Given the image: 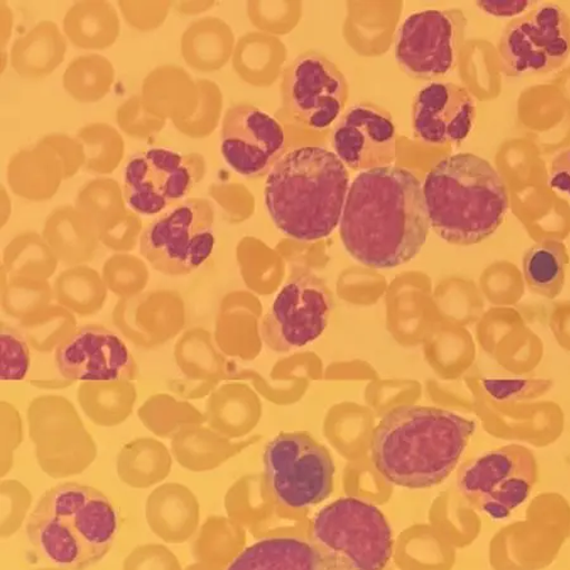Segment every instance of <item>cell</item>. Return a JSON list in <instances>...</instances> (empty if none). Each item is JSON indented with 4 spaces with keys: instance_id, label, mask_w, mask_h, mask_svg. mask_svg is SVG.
I'll return each mask as SVG.
<instances>
[{
    "instance_id": "obj_27",
    "label": "cell",
    "mask_w": 570,
    "mask_h": 570,
    "mask_svg": "<svg viewBox=\"0 0 570 570\" xmlns=\"http://www.w3.org/2000/svg\"><path fill=\"white\" fill-rule=\"evenodd\" d=\"M116 79L114 63L104 55L88 53L70 61L62 87L77 102L91 105L107 97Z\"/></svg>"
},
{
    "instance_id": "obj_37",
    "label": "cell",
    "mask_w": 570,
    "mask_h": 570,
    "mask_svg": "<svg viewBox=\"0 0 570 570\" xmlns=\"http://www.w3.org/2000/svg\"><path fill=\"white\" fill-rule=\"evenodd\" d=\"M122 570H183L173 551L160 544L135 548L125 559Z\"/></svg>"
},
{
    "instance_id": "obj_30",
    "label": "cell",
    "mask_w": 570,
    "mask_h": 570,
    "mask_svg": "<svg viewBox=\"0 0 570 570\" xmlns=\"http://www.w3.org/2000/svg\"><path fill=\"white\" fill-rule=\"evenodd\" d=\"M77 208L102 229L116 223L128 209L124 188L112 178H97L85 184L78 193Z\"/></svg>"
},
{
    "instance_id": "obj_36",
    "label": "cell",
    "mask_w": 570,
    "mask_h": 570,
    "mask_svg": "<svg viewBox=\"0 0 570 570\" xmlns=\"http://www.w3.org/2000/svg\"><path fill=\"white\" fill-rule=\"evenodd\" d=\"M483 387L499 402L527 401L538 397L550 389L544 380H485Z\"/></svg>"
},
{
    "instance_id": "obj_1",
    "label": "cell",
    "mask_w": 570,
    "mask_h": 570,
    "mask_svg": "<svg viewBox=\"0 0 570 570\" xmlns=\"http://www.w3.org/2000/svg\"><path fill=\"white\" fill-rule=\"evenodd\" d=\"M430 228L424 186L407 169L366 170L351 184L340 237L366 268L394 269L415 259Z\"/></svg>"
},
{
    "instance_id": "obj_43",
    "label": "cell",
    "mask_w": 570,
    "mask_h": 570,
    "mask_svg": "<svg viewBox=\"0 0 570 570\" xmlns=\"http://www.w3.org/2000/svg\"><path fill=\"white\" fill-rule=\"evenodd\" d=\"M13 27V14L6 3H2V48H6Z\"/></svg>"
},
{
    "instance_id": "obj_39",
    "label": "cell",
    "mask_w": 570,
    "mask_h": 570,
    "mask_svg": "<svg viewBox=\"0 0 570 570\" xmlns=\"http://www.w3.org/2000/svg\"><path fill=\"white\" fill-rule=\"evenodd\" d=\"M31 500L24 495H14L4 492L2 502V538L8 539L16 534L23 525Z\"/></svg>"
},
{
    "instance_id": "obj_44",
    "label": "cell",
    "mask_w": 570,
    "mask_h": 570,
    "mask_svg": "<svg viewBox=\"0 0 570 570\" xmlns=\"http://www.w3.org/2000/svg\"><path fill=\"white\" fill-rule=\"evenodd\" d=\"M186 570H215L205 563H195L186 568Z\"/></svg>"
},
{
    "instance_id": "obj_29",
    "label": "cell",
    "mask_w": 570,
    "mask_h": 570,
    "mask_svg": "<svg viewBox=\"0 0 570 570\" xmlns=\"http://www.w3.org/2000/svg\"><path fill=\"white\" fill-rule=\"evenodd\" d=\"M77 139L85 147V170L96 176H109L125 158V140L114 126L104 122L81 127Z\"/></svg>"
},
{
    "instance_id": "obj_4",
    "label": "cell",
    "mask_w": 570,
    "mask_h": 570,
    "mask_svg": "<svg viewBox=\"0 0 570 570\" xmlns=\"http://www.w3.org/2000/svg\"><path fill=\"white\" fill-rule=\"evenodd\" d=\"M118 529V512L107 495L72 482L46 491L26 525L32 547L53 566L69 570L102 562Z\"/></svg>"
},
{
    "instance_id": "obj_15",
    "label": "cell",
    "mask_w": 570,
    "mask_h": 570,
    "mask_svg": "<svg viewBox=\"0 0 570 570\" xmlns=\"http://www.w3.org/2000/svg\"><path fill=\"white\" fill-rule=\"evenodd\" d=\"M282 125L250 105L229 107L220 128V153L228 167L246 178L271 171L284 155Z\"/></svg>"
},
{
    "instance_id": "obj_20",
    "label": "cell",
    "mask_w": 570,
    "mask_h": 570,
    "mask_svg": "<svg viewBox=\"0 0 570 570\" xmlns=\"http://www.w3.org/2000/svg\"><path fill=\"white\" fill-rule=\"evenodd\" d=\"M144 106L165 121H187L199 105V88L190 73L173 63L155 68L142 82Z\"/></svg>"
},
{
    "instance_id": "obj_7",
    "label": "cell",
    "mask_w": 570,
    "mask_h": 570,
    "mask_svg": "<svg viewBox=\"0 0 570 570\" xmlns=\"http://www.w3.org/2000/svg\"><path fill=\"white\" fill-rule=\"evenodd\" d=\"M215 216L214 205L208 199H184L144 229L141 255L156 272L168 277L196 272L214 253Z\"/></svg>"
},
{
    "instance_id": "obj_40",
    "label": "cell",
    "mask_w": 570,
    "mask_h": 570,
    "mask_svg": "<svg viewBox=\"0 0 570 570\" xmlns=\"http://www.w3.org/2000/svg\"><path fill=\"white\" fill-rule=\"evenodd\" d=\"M537 3L530 2V0H481V2H476V7L487 14L509 18L525 13Z\"/></svg>"
},
{
    "instance_id": "obj_41",
    "label": "cell",
    "mask_w": 570,
    "mask_h": 570,
    "mask_svg": "<svg viewBox=\"0 0 570 570\" xmlns=\"http://www.w3.org/2000/svg\"><path fill=\"white\" fill-rule=\"evenodd\" d=\"M548 186L570 197V149L560 153L551 164Z\"/></svg>"
},
{
    "instance_id": "obj_38",
    "label": "cell",
    "mask_w": 570,
    "mask_h": 570,
    "mask_svg": "<svg viewBox=\"0 0 570 570\" xmlns=\"http://www.w3.org/2000/svg\"><path fill=\"white\" fill-rule=\"evenodd\" d=\"M41 141L50 145L58 153L63 168H66L67 179L76 177L78 171L85 168V147H82L77 137H71L67 134H51L43 136Z\"/></svg>"
},
{
    "instance_id": "obj_18",
    "label": "cell",
    "mask_w": 570,
    "mask_h": 570,
    "mask_svg": "<svg viewBox=\"0 0 570 570\" xmlns=\"http://www.w3.org/2000/svg\"><path fill=\"white\" fill-rule=\"evenodd\" d=\"M475 114V100L464 87L432 82L413 102V131L431 145L462 142L473 130Z\"/></svg>"
},
{
    "instance_id": "obj_13",
    "label": "cell",
    "mask_w": 570,
    "mask_h": 570,
    "mask_svg": "<svg viewBox=\"0 0 570 570\" xmlns=\"http://www.w3.org/2000/svg\"><path fill=\"white\" fill-rule=\"evenodd\" d=\"M466 29L461 11L429 9L404 20L395 40V59L410 76L430 79L455 67Z\"/></svg>"
},
{
    "instance_id": "obj_11",
    "label": "cell",
    "mask_w": 570,
    "mask_h": 570,
    "mask_svg": "<svg viewBox=\"0 0 570 570\" xmlns=\"http://www.w3.org/2000/svg\"><path fill=\"white\" fill-rule=\"evenodd\" d=\"M499 52L511 77L554 71L570 55V17L557 4H542L511 21Z\"/></svg>"
},
{
    "instance_id": "obj_16",
    "label": "cell",
    "mask_w": 570,
    "mask_h": 570,
    "mask_svg": "<svg viewBox=\"0 0 570 570\" xmlns=\"http://www.w3.org/2000/svg\"><path fill=\"white\" fill-rule=\"evenodd\" d=\"M58 370L71 382L132 381L136 363L127 345L112 331L82 326L63 340L55 354Z\"/></svg>"
},
{
    "instance_id": "obj_10",
    "label": "cell",
    "mask_w": 570,
    "mask_h": 570,
    "mask_svg": "<svg viewBox=\"0 0 570 570\" xmlns=\"http://www.w3.org/2000/svg\"><path fill=\"white\" fill-rule=\"evenodd\" d=\"M535 481L534 455L511 445L474 459L459 478V490L487 517L504 520L529 500Z\"/></svg>"
},
{
    "instance_id": "obj_34",
    "label": "cell",
    "mask_w": 570,
    "mask_h": 570,
    "mask_svg": "<svg viewBox=\"0 0 570 570\" xmlns=\"http://www.w3.org/2000/svg\"><path fill=\"white\" fill-rule=\"evenodd\" d=\"M0 345V379L6 382L23 381L30 370V348L24 336L16 328L3 326Z\"/></svg>"
},
{
    "instance_id": "obj_25",
    "label": "cell",
    "mask_w": 570,
    "mask_h": 570,
    "mask_svg": "<svg viewBox=\"0 0 570 570\" xmlns=\"http://www.w3.org/2000/svg\"><path fill=\"white\" fill-rule=\"evenodd\" d=\"M569 257L562 242L542 240L523 255L522 269L529 288L539 296L554 299L562 293Z\"/></svg>"
},
{
    "instance_id": "obj_42",
    "label": "cell",
    "mask_w": 570,
    "mask_h": 570,
    "mask_svg": "<svg viewBox=\"0 0 570 570\" xmlns=\"http://www.w3.org/2000/svg\"><path fill=\"white\" fill-rule=\"evenodd\" d=\"M214 2H178L176 3L177 11L183 16H196L200 12L207 11L213 7Z\"/></svg>"
},
{
    "instance_id": "obj_31",
    "label": "cell",
    "mask_w": 570,
    "mask_h": 570,
    "mask_svg": "<svg viewBox=\"0 0 570 570\" xmlns=\"http://www.w3.org/2000/svg\"><path fill=\"white\" fill-rule=\"evenodd\" d=\"M169 472V458L159 444L139 443L119 459V474L134 487H149Z\"/></svg>"
},
{
    "instance_id": "obj_23",
    "label": "cell",
    "mask_w": 570,
    "mask_h": 570,
    "mask_svg": "<svg viewBox=\"0 0 570 570\" xmlns=\"http://www.w3.org/2000/svg\"><path fill=\"white\" fill-rule=\"evenodd\" d=\"M227 570H331L311 542L272 538L242 551Z\"/></svg>"
},
{
    "instance_id": "obj_14",
    "label": "cell",
    "mask_w": 570,
    "mask_h": 570,
    "mask_svg": "<svg viewBox=\"0 0 570 570\" xmlns=\"http://www.w3.org/2000/svg\"><path fill=\"white\" fill-rule=\"evenodd\" d=\"M284 105L298 122L325 130L342 115L347 82L335 63L317 52L301 55L284 71Z\"/></svg>"
},
{
    "instance_id": "obj_35",
    "label": "cell",
    "mask_w": 570,
    "mask_h": 570,
    "mask_svg": "<svg viewBox=\"0 0 570 570\" xmlns=\"http://www.w3.org/2000/svg\"><path fill=\"white\" fill-rule=\"evenodd\" d=\"M171 7L173 2H118L127 24L141 32L158 30L167 21Z\"/></svg>"
},
{
    "instance_id": "obj_9",
    "label": "cell",
    "mask_w": 570,
    "mask_h": 570,
    "mask_svg": "<svg viewBox=\"0 0 570 570\" xmlns=\"http://www.w3.org/2000/svg\"><path fill=\"white\" fill-rule=\"evenodd\" d=\"M206 161L199 154L149 149L132 156L124 171L127 207L139 216H159L177 206L204 179Z\"/></svg>"
},
{
    "instance_id": "obj_19",
    "label": "cell",
    "mask_w": 570,
    "mask_h": 570,
    "mask_svg": "<svg viewBox=\"0 0 570 570\" xmlns=\"http://www.w3.org/2000/svg\"><path fill=\"white\" fill-rule=\"evenodd\" d=\"M8 186L13 195L43 202L57 196L67 180L66 168L57 151L48 144L36 142L16 153L7 168Z\"/></svg>"
},
{
    "instance_id": "obj_5",
    "label": "cell",
    "mask_w": 570,
    "mask_h": 570,
    "mask_svg": "<svg viewBox=\"0 0 570 570\" xmlns=\"http://www.w3.org/2000/svg\"><path fill=\"white\" fill-rule=\"evenodd\" d=\"M424 196L431 228L454 245L484 242L498 232L510 208L499 171L473 154L436 164L425 179Z\"/></svg>"
},
{
    "instance_id": "obj_26",
    "label": "cell",
    "mask_w": 570,
    "mask_h": 570,
    "mask_svg": "<svg viewBox=\"0 0 570 570\" xmlns=\"http://www.w3.org/2000/svg\"><path fill=\"white\" fill-rule=\"evenodd\" d=\"M228 49L226 27L215 18L191 22L180 40L183 60L197 71H213L223 66Z\"/></svg>"
},
{
    "instance_id": "obj_12",
    "label": "cell",
    "mask_w": 570,
    "mask_h": 570,
    "mask_svg": "<svg viewBox=\"0 0 570 570\" xmlns=\"http://www.w3.org/2000/svg\"><path fill=\"white\" fill-rule=\"evenodd\" d=\"M333 309L326 284L307 272L283 285L262 325V337L275 353L305 347L324 334Z\"/></svg>"
},
{
    "instance_id": "obj_21",
    "label": "cell",
    "mask_w": 570,
    "mask_h": 570,
    "mask_svg": "<svg viewBox=\"0 0 570 570\" xmlns=\"http://www.w3.org/2000/svg\"><path fill=\"white\" fill-rule=\"evenodd\" d=\"M146 521L159 539L168 544H183L195 537L198 530L197 499L184 487H161L147 501Z\"/></svg>"
},
{
    "instance_id": "obj_22",
    "label": "cell",
    "mask_w": 570,
    "mask_h": 570,
    "mask_svg": "<svg viewBox=\"0 0 570 570\" xmlns=\"http://www.w3.org/2000/svg\"><path fill=\"white\" fill-rule=\"evenodd\" d=\"M67 50L66 35L59 26L52 21H41L14 41L9 58L18 76L40 80L61 66Z\"/></svg>"
},
{
    "instance_id": "obj_28",
    "label": "cell",
    "mask_w": 570,
    "mask_h": 570,
    "mask_svg": "<svg viewBox=\"0 0 570 570\" xmlns=\"http://www.w3.org/2000/svg\"><path fill=\"white\" fill-rule=\"evenodd\" d=\"M95 226L77 207L62 206L50 215L46 236L59 255L80 261L95 246Z\"/></svg>"
},
{
    "instance_id": "obj_24",
    "label": "cell",
    "mask_w": 570,
    "mask_h": 570,
    "mask_svg": "<svg viewBox=\"0 0 570 570\" xmlns=\"http://www.w3.org/2000/svg\"><path fill=\"white\" fill-rule=\"evenodd\" d=\"M63 35L81 50L112 48L121 33V20L114 4L100 0L78 2L63 17Z\"/></svg>"
},
{
    "instance_id": "obj_3",
    "label": "cell",
    "mask_w": 570,
    "mask_h": 570,
    "mask_svg": "<svg viewBox=\"0 0 570 570\" xmlns=\"http://www.w3.org/2000/svg\"><path fill=\"white\" fill-rule=\"evenodd\" d=\"M351 176L324 147H299L275 163L266 178L265 207L279 232L297 242L333 234L346 204Z\"/></svg>"
},
{
    "instance_id": "obj_33",
    "label": "cell",
    "mask_w": 570,
    "mask_h": 570,
    "mask_svg": "<svg viewBox=\"0 0 570 570\" xmlns=\"http://www.w3.org/2000/svg\"><path fill=\"white\" fill-rule=\"evenodd\" d=\"M119 130L136 140L149 139L167 126V121L149 112L144 106L141 95H134L118 107L116 112Z\"/></svg>"
},
{
    "instance_id": "obj_32",
    "label": "cell",
    "mask_w": 570,
    "mask_h": 570,
    "mask_svg": "<svg viewBox=\"0 0 570 570\" xmlns=\"http://www.w3.org/2000/svg\"><path fill=\"white\" fill-rule=\"evenodd\" d=\"M199 105L196 114L187 121L174 122L177 130L190 139H204L215 131L220 114V98L213 81L197 80Z\"/></svg>"
},
{
    "instance_id": "obj_2",
    "label": "cell",
    "mask_w": 570,
    "mask_h": 570,
    "mask_svg": "<svg viewBox=\"0 0 570 570\" xmlns=\"http://www.w3.org/2000/svg\"><path fill=\"white\" fill-rule=\"evenodd\" d=\"M475 431V422L435 407L404 406L376 426L373 462L390 483L425 490L455 471Z\"/></svg>"
},
{
    "instance_id": "obj_17",
    "label": "cell",
    "mask_w": 570,
    "mask_h": 570,
    "mask_svg": "<svg viewBox=\"0 0 570 570\" xmlns=\"http://www.w3.org/2000/svg\"><path fill=\"white\" fill-rule=\"evenodd\" d=\"M334 153L346 168L363 173L391 167L395 160V130L383 110L356 105L340 119L333 136Z\"/></svg>"
},
{
    "instance_id": "obj_8",
    "label": "cell",
    "mask_w": 570,
    "mask_h": 570,
    "mask_svg": "<svg viewBox=\"0 0 570 570\" xmlns=\"http://www.w3.org/2000/svg\"><path fill=\"white\" fill-rule=\"evenodd\" d=\"M264 473L274 499L284 508H314L333 493V458L306 432L275 436L264 450Z\"/></svg>"
},
{
    "instance_id": "obj_45",
    "label": "cell",
    "mask_w": 570,
    "mask_h": 570,
    "mask_svg": "<svg viewBox=\"0 0 570 570\" xmlns=\"http://www.w3.org/2000/svg\"><path fill=\"white\" fill-rule=\"evenodd\" d=\"M35 570H69V569L60 568V567H48V568H39V569H35Z\"/></svg>"
},
{
    "instance_id": "obj_6",
    "label": "cell",
    "mask_w": 570,
    "mask_h": 570,
    "mask_svg": "<svg viewBox=\"0 0 570 570\" xmlns=\"http://www.w3.org/2000/svg\"><path fill=\"white\" fill-rule=\"evenodd\" d=\"M312 539L331 570H384L393 551L387 519L379 508L357 499L337 500L322 509Z\"/></svg>"
}]
</instances>
